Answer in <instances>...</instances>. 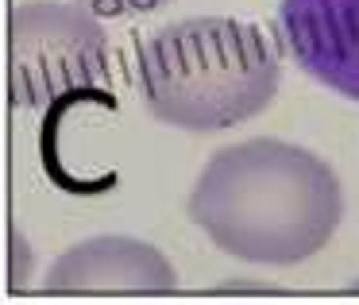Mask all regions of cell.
<instances>
[{"label": "cell", "mask_w": 359, "mask_h": 305, "mask_svg": "<svg viewBox=\"0 0 359 305\" xmlns=\"http://www.w3.org/2000/svg\"><path fill=\"white\" fill-rule=\"evenodd\" d=\"M186 212L224 255L263 266L313 259L344 220L336 170L286 140H243L212 151Z\"/></svg>", "instance_id": "obj_1"}, {"label": "cell", "mask_w": 359, "mask_h": 305, "mask_svg": "<svg viewBox=\"0 0 359 305\" xmlns=\"http://www.w3.org/2000/svg\"><path fill=\"white\" fill-rule=\"evenodd\" d=\"M135 81L155 120L212 135L271 109L282 66L259 27L228 16H194L140 43Z\"/></svg>", "instance_id": "obj_2"}, {"label": "cell", "mask_w": 359, "mask_h": 305, "mask_svg": "<svg viewBox=\"0 0 359 305\" xmlns=\"http://www.w3.org/2000/svg\"><path fill=\"white\" fill-rule=\"evenodd\" d=\"M109 43L86 4L24 0L8 20V89L20 109H58L104 86Z\"/></svg>", "instance_id": "obj_3"}, {"label": "cell", "mask_w": 359, "mask_h": 305, "mask_svg": "<svg viewBox=\"0 0 359 305\" xmlns=\"http://www.w3.org/2000/svg\"><path fill=\"white\" fill-rule=\"evenodd\" d=\"M278 35L305 78L359 104V0H278Z\"/></svg>", "instance_id": "obj_4"}, {"label": "cell", "mask_w": 359, "mask_h": 305, "mask_svg": "<svg viewBox=\"0 0 359 305\" xmlns=\"http://www.w3.org/2000/svg\"><path fill=\"white\" fill-rule=\"evenodd\" d=\"M178 286L174 263L135 236H93L66 248L47 266V290H140L163 294Z\"/></svg>", "instance_id": "obj_5"}, {"label": "cell", "mask_w": 359, "mask_h": 305, "mask_svg": "<svg viewBox=\"0 0 359 305\" xmlns=\"http://www.w3.org/2000/svg\"><path fill=\"white\" fill-rule=\"evenodd\" d=\"M97 16H135V12H155L170 0H78Z\"/></svg>", "instance_id": "obj_6"}, {"label": "cell", "mask_w": 359, "mask_h": 305, "mask_svg": "<svg viewBox=\"0 0 359 305\" xmlns=\"http://www.w3.org/2000/svg\"><path fill=\"white\" fill-rule=\"evenodd\" d=\"M351 286H355V290H359V278H355V282H351Z\"/></svg>", "instance_id": "obj_7"}]
</instances>
